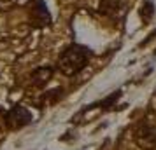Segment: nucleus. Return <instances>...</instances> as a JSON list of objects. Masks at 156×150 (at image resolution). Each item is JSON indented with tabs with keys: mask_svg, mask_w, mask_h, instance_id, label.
Returning <instances> with one entry per match:
<instances>
[{
	"mask_svg": "<svg viewBox=\"0 0 156 150\" xmlns=\"http://www.w3.org/2000/svg\"><path fill=\"white\" fill-rule=\"evenodd\" d=\"M30 21L37 28L48 26L51 23V14L48 11V5H46L44 0H34L30 4Z\"/></svg>",
	"mask_w": 156,
	"mask_h": 150,
	"instance_id": "obj_4",
	"label": "nucleus"
},
{
	"mask_svg": "<svg viewBox=\"0 0 156 150\" xmlns=\"http://www.w3.org/2000/svg\"><path fill=\"white\" fill-rule=\"evenodd\" d=\"M153 14H154V7H153V4L151 2H144V5H142L140 9V16L144 21H149L151 18H153Z\"/></svg>",
	"mask_w": 156,
	"mask_h": 150,
	"instance_id": "obj_6",
	"label": "nucleus"
},
{
	"mask_svg": "<svg viewBox=\"0 0 156 150\" xmlns=\"http://www.w3.org/2000/svg\"><path fill=\"white\" fill-rule=\"evenodd\" d=\"M30 122H32V114L23 105H14L9 110H4V122H2L4 128L14 131V129H21L28 126Z\"/></svg>",
	"mask_w": 156,
	"mask_h": 150,
	"instance_id": "obj_2",
	"label": "nucleus"
},
{
	"mask_svg": "<svg viewBox=\"0 0 156 150\" xmlns=\"http://www.w3.org/2000/svg\"><path fill=\"white\" fill-rule=\"evenodd\" d=\"M133 140L142 150H156V128L153 124L142 122L135 129Z\"/></svg>",
	"mask_w": 156,
	"mask_h": 150,
	"instance_id": "obj_3",
	"label": "nucleus"
},
{
	"mask_svg": "<svg viewBox=\"0 0 156 150\" xmlns=\"http://www.w3.org/2000/svg\"><path fill=\"white\" fill-rule=\"evenodd\" d=\"M90 56H91V51L88 49V47L79 45V44H72L67 49L62 51V54L58 56L56 66L63 75L74 77V75H77L79 72L88 65Z\"/></svg>",
	"mask_w": 156,
	"mask_h": 150,
	"instance_id": "obj_1",
	"label": "nucleus"
},
{
	"mask_svg": "<svg viewBox=\"0 0 156 150\" xmlns=\"http://www.w3.org/2000/svg\"><path fill=\"white\" fill-rule=\"evenodd\" d=\"M53 77V68L51 66H41L32 73V84L35 87H44L49 79Z\"/></svg>",
	"mask_w": 156,
	"mask_h": 150,
	"instance_id": "obj_5",
	"label": "nucleus"
}]
</instances>
